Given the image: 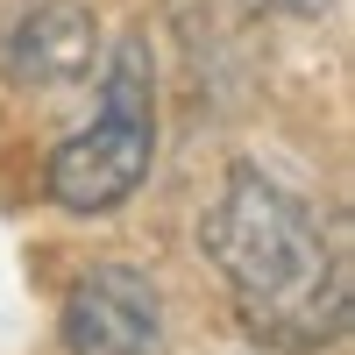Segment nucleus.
<instances>
[{"mask_svg":"<svg viewBox=\"0 0 355 355\" xmlns=\"http://www.w3.org/2000/svg\"><path fill=\"white\" fill-rule=\"evenodd\" d=\"M57 334L71 355H164V291L135 263H93L57 306Z\"/></svg>","mask_w":355,"mask_h":355,"instance_id":"nucleus-3","label":"nucleus"},{"mask_svg":"<svg viewBox=\"0 0 355 355\" xmlns=\"http://www.w3.org/2000/svg\"><path fill=\"white\" fill-rule=\"evenodd\" d=\"M150 164H157V57L142 36H121L100 71V114L71 128L43 164V199L57 214L100 220L121 199H135Z\"/></svg>","mask_w":355,"mask_h":355,"instance_id":"nucleus-2","label":"nucleus"},{"mask_svg":"<svg viewBox=\"0 0 355 355\" xmlns=\"http://www.w3.org/2000/svg\"><path fill=\"white\" fill-rule=\"evenodd\" d=\"M249 8H263V15H291V21H320L334 0H249Z\"/></svg>","mask_w":355,"mask_h":355,"instance_id":"nucleus-5","label":"nucleus"},{"mask_svg":"<svg viewBox=\"0 0 355 355\" xmlns=\"http://www.w3.org/2000/svg\"><path fill=\"white\" fill-rule=\"evenodd\" d=\"M199 249L227 284L234 320L284 355H320L348 334V256L320 206L263 164H227L199 214Z\"/></svg>","mask_w":355,"mask_h":355,"instance_id":"nucleus-1","label":"nucleus"},{"mask_svg":"<svg viewBox=\"0 0 355 355\" xmlns=\"http://www.w3.org/2000/svg\"><path fill=\"white\" fill-rule=\"evenodd\" d=\"M100 21L85 0H21L15 21L0 28V78L15 93H64L93 78Z\"/></svg>","mask_w":355,"mask_h":355,"instance_id":"nucleus-4","label":"nucleus"}]
</instances>
